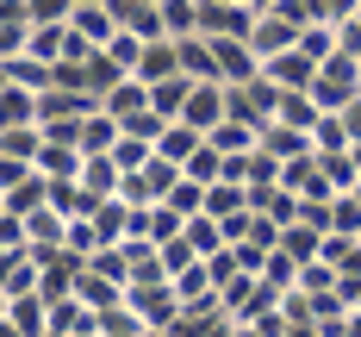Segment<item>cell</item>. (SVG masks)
Segmentation results:
<instances>
[{"mask_svg":"<svg viewBox=\"0 0 361 337\" xmlns=\"http://www.w3.org/2000/svg\"><path fill=\"white\" fill-rule=\"evenodd\" d=\"M312 94H318V107H324V112H343L361 94V57L330 50L324 63H318V75H312Z\"/></svg>","mask_w":361,"mask_h":337,"instance_id":"obj_1","label":"cell"},{"mask_svg":"<svg viewBox=\"0 0 361 337\" xmlns=\"http://www.w3.org/2000/svg\"><path fill=\"white\" fill-rule=\"evenodd\" d=\"M180 175H187V169H180L175 156H162V150H156L144 169H131V175L118 182V194H125L131 206H156V200H169V194H175V182H180Z\"/></svg>","mask_w":361,"mask_h":337,"instance_id":"obj_2","label":"cell"},{"mask_svg":"<svg viewBox=\"0 0 361 337\" xmlns=\"http://www.w3.org/2000/svg\"><path fill=\"white\" fill-rule=\"evenodd\" d=\"M118 131H125V119L106 112V107H94L87 119H81V150H87V156H106V150L118 144Z\"/></svg>","mask_w":361,"mask_h":337,"instance_id":"obj_3","label":"cell"},{"mask_svg":"<svg viewBox=\"0 0 361 337\" xmlns=\"http://www.w3.org/2000/svg\"><path fill=\"white\" fill-rule=\"evenodd\" d=\"M262 150H274L281 162H293V156H305V150H318V144H312V131H299L287 119H268L262 125Z\"/></svg>","mask_w":361,"mask_h":337,"instance_id":"obj_4","label":"cell"},{"mask_svg":"<svg viewBox=\"0 0 361 337\" xmlns=\"http://www.w3.org/2000/svg\"><path fill=\"white\" fill-rule=\"evenodd\" d=\"M137 75H144V81H169V75H180V44H175V37H149L144 57H137Z\"/></svg>","mask_w":361,"mask_h":337,"instance_id":"obj_5","label":"cell"},{"mask_svg":"<svg viewBox=\"0 0 361 337\" xmlns=\"http://www.w3.org/2000/svg\"><path fill=\"white\" fill-rule=\"evenodd\" d=\"M268 75L281 81V88H312V75H318V57H305L299 44L281 50V57H268Z\"/></svg>","mask_w":361,"mask_h":337,"instance_id":"obj_6","label":"cell"},{"mask_svg":"<svg viewBox=\"0 0 361 337\" xmlns=\"http://www.w3.org/2000/svg\"><path fill=\"white\" fill-rule=\"evenodd\" d=\"M125 75H131V69H125L112 50H87V94H94V100H106V94L125 81Z\"/></svg>","mask_w":361,"mask_h":337,"instance_id":"obj_7","label":"cell"},{"mask_svg":"<svg viewBox=\"0 0 361 337\" xmlns=\"http://www.w3.org/2000/svg\"><path fill=\"white\" fill-rule=\"evenodd\" d=\"M100 107H106V112H118V119H137V112L149 107V81H144L137 69H131V75H125V81H118V88L106 94V100H100Z\"/></svg>","mask_w":361,"mask_h":337,"instance_id":"obj_8","label":"cell"},{"mask_svg":"<svg viewBox=\"0 0 361 337\" xmlns=\"http://www.w3.org/2000/svg\"><path fill=\"white\" fill-rule=\"evenodd\" d=\"M187 94H193V75H187V69L169 75V81H149V107L169 112V119H180V112H187Z\"/></svg>","mask_w":361,"mask_h":337,"instance_id":"obj_9","label":"cell"},{"mask_svg":"<svg viewBox=\"0 0 361 337\" xmlns=\"http://www.w3.org/2000/svg\"><path fill=\"white\" fill-rule=\"evenodd\" d=\"M206 144V131H200V125H193V119H169V131H162V156H175L180 169H187V156H193V150Z\"/></svg>","mask_w":361,"mask_h":337,"instance_id":"obj_10","label":"cell"},{"mask_svg":"<svg viewBox=\"0 0 361 337\" xmlns=\"http://www.w3.org/2000/svg\"><path fill=\"white\" fill-rule=\"evenodd\" d=\"M149 156H156V138H144V131H131V125H125V131H118V144H112V162L131 175V169H144Z\"/></svg>","mask_w":361,"mask_h":337,"instance_id":"obj_11","label":"cell"},{"mask_svg":"<svg viewBox=\"0 0 361 337\" xmlns=\"http://www.w3.org/2000/svg\"><path fill=\"white\" fill-rule=\"evenodd\" d=\"M162 25H169V37L200 32V0H162Z\"/></svg>","mask_w":361,"mask_h":337,"instance_id":"obj_12","label":"cell"},{"mask_svg":"<svg viewBox=\"0 0 361 337\" xmlns=\"http://www.w3.org/2000/svg\"><path fill=\"white\" fill-rule=\"evenodd\" d=\"M169 200H175L180 213H200V206H206V182H193V175H180V182H175V194H169Z\"/></svg>","mask_w":361,"mask_h":337,"instance_id":"obj_13","label":"cell"},{"mask_svg":"<svg viewBox=\"0 0 361 337\" xmlns=\"http://www.w3.org/2000/svg\"><path fill=\"white\" fill-rule=\"evenodd\" d=\"M32 6V19H69L75 13V0H25Z\"/></svg>","mask_w":361,"mask_h":337,"instance_id":"obj_14","label":"cell"},{"mask_svg":"<svg viewBox=\"0 0 361 337\" xmlns=\"http://www.w3.org/2000/svg\"><path fill=\"white\" fill-rule=\"evenodd\" d=\"M343 125H349V138H355V144H361V94H355V100H349V107H343Z\"/></svg>","mask_w":361,"mask_h":337,"instance_id":"obj_15","label":"cell"}]
</instances>
